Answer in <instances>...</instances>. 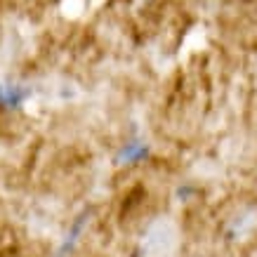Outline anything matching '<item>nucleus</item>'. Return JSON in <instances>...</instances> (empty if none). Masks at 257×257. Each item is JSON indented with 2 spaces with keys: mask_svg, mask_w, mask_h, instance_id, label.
<instances>
[{
  "mask_svg": "<svg viewBox=\"0 0 257 257\" xmlns=\"http://www.w3.org/2000/svg\"><path fill=\"white\" fill-rule=\"evenodd\" d=\"M24 99V92L22 90H0V104H5V106H17L19 101Z\"/></svg>",
  "mask_w": 257,
  "mask_h": 257,
  "instance_id": "obj_1",
  "label": "nucleus"
},
{
  "mask_svg": "<svg viewBox=\"0 0 257 257\" xmlns=\"http://www.w3.org/2000/svg\"><path fill=\"white\" fill-rule=\"evenodd\" d=\"M142 156H147V149L140 147V144H133V147H127L120 154V158H125V161H140Z\"/></svg>",
  "mask_w": 257,
  "mask_h": 257,
  "instance_id": "obj_2",
  "label": "nucleus"
}]
</instances>
